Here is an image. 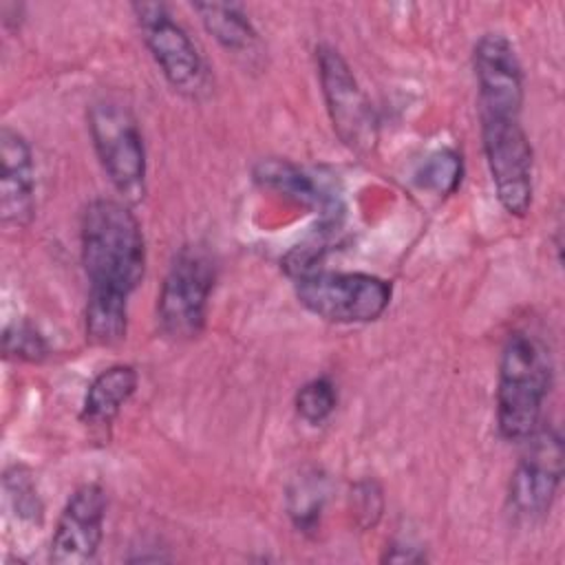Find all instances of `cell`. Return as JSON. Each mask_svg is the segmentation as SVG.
Instances as JSON below:
<instances>
[{
  "instance_id": "obj_1",
  "label": "cell",
  "mask_w": 565,
  "mask_h": 565,
  "mask_svg": "<svg viewBox=\"0 0 565 565\" xmlns=\"http://www.w3.org/2000/svg\"><path fill=\"white\" fill-rule=\"evenodd\" d=\"M79 245L88 278L86 300L128 302L146 274V241L128 203L90 201L82 212Z\"/></svg>"
},
{
  "instance_id": "obj_2",
  "label": "cell",
  "mask_w": 565,
  "mask_h": 565,
  "mask_svg": "<svg viewBox=\"0 0 565 565\" xmlns=\"http://www.w3.org/2000/svg\"><path fill=\"white\" fill-rule=\"evenodd\" d=\"M552 375V355L539 335L519 329L505 338L497 375V428L503 439L525 441L541 426Z\"/></svg>"
},
{
  "instance_id": "obj_3",
  "label": "cell",
  "mask_w": 565,
  "mask_h": 565,
  "mask_svg": "<svg viewBox=\"0 0 565 565\" xmlns=\"http://www.w3.org/2000/svg\"><path fill=\"white\" fill-rule=\"evenodd\" d=\"M95 154L124 203H139L146 194V143L141 128L121 102L102 97L86 113Z\"/></svg>"
},
{
  "instance_id": "obj_4",
  "label": "cell",
  "mask_w": 565,
  "mask_h": 565,
  "mask_svg": "<svg viewBox=\"0 0 565 565\" xmlns=\"http://www.w3.org/2000/svg\"><path fill=\"white\" fill-rule=\"evenodd\" d=\"M296 298L313 316L335 324L377 320L391 305L393 285L364 271L316 269L296 278Z\"/></svg>"
},
{
  "instance_id": "obj_5",
  "label": "cell",
  "mask_w": 565,
  "mask_h": 565,
  "mask_svg": "<svg viewBox=\"0 0 565 565\" xmlns=\"http://www.w3.org/2000/svg\"><path fill=\"white\" fill-rule=\"evenodd\" d=\"M216 280L212 256L203 247H181L157 296V322L172 340H192L205 327Z\"/></svg>"
},
{
  "instance_id": "obj_6",
  "label": "cell",
  "mask_w": 565,
  "mask_h": 565,
  "mask_svg": "<svg viewBox=\"0 0 565 565\" xmlns=\"http://www.w3.org/2000/svg\"><path fill=\"white\" fill-rule=\"evenodd\" d=\"M481 146L501 207L525 216L534 194V152L521 117L481 115Z\"/></svg>"
},
{
  "instance_id": "obj_7",
  "label": "cell",
  "mask_w": 565,
  "mask_h": 565,
  "mask_svg": "<svg viewBox=\"0 0 565 565\" xmlns=\"http://www.w3.org/2000/svg\"><path fill=\"white\" fill-rule=\"evenodd\" d=\"M316 68L333 132L351 152H371L377 143V119L349 62L335 46L318 44Z\"/></svg>"
},
{
  "instance_id": "obj_8",
  "label": "cell",
  "mask_w": 565,
  "mask_h": 565,
  "mask_svg": "<svg viewBox=\"0 0 565 565\" xmlns=\"http://www.w3.org/2000/svg\"><path fill=\"white\" fill-rule=\"evenodd\" d=\"M132 13L166 82L181 95L199 97L207 88V66L183 24L163 2H135Z\"/></svg>"
},
{
  "instance_id": "obj_9",
  "label": "cell",
  "mask_w": 565,
  "mask_h": 565,
  "mask_svg": "<svg viewBox=\"0 0 565 565\" xmlns=\"http://www.w3.org/2000/svg\"><path fill=\"white\" fill-rule=\"evenodd\" d=\"M563 437L554 426H539L525 439L508 488V499L516 516L525 521L543 519L563 479Z\"/></svg>"
},
{
  "instance_id": "obj_10",
  "label": "cell",
  "mask_w": 565,
  "mask_h": 565,
  "mask_svg": "<svg viewBox=\"0 0 565 565\" xmlns=\"http://www.w3.org/2000/svg\"><path fill=\"white\" fill-rule=\"evenodd\" d=\"M479 117H521L525 82L514 44L503 33H483L472 51Z\"/></svg>"
},
{
  "instance_id": "obj_11",
  "label": "cell",
  "mask_w": 565,
  "mask_h": 565,
  "mask_svg": "<svg viewBox=\"0 0 565 565\" xmlns=\"http://www.w3.org/2000/svg\"><path fill=\"white\" fill-rule=\"evenodd\" d=\"M108 499L99 483L79 486L64 503L49 547L55 565H86L95 561L106 521Z\"/></svg>"
},
{
  "instance_id": "obj_12",
  "label": "cell",
  "mask_w": 565,
  "mask_h": 565,
  "mask_svg": "<svg viewBox=\"0 0 565 565\" xmlns=\"http://www.w3.org/2000/svg\"><path fill=\"white\" fill-rule=\"evenodd\" d=\"M35 216V161L29 141L11 126L0 130V218L26 227Z\"/></svg>"
},
{
  "instance_id": "obj_13",
  "label": "cell",
  "mask_w": 565,
  "mask_h": 565,
  "mask_svg": "<svg viewBox=\"0 0 565 565\" xmlns=\"http://www.w3.org/2000/svg\"><path fill=\"white\" fill-rule=\"evenodd\" d=\"M252 174L263 190L276 192L287 201L302 205L307 210H316L320 214V221L342 218L340 199L309 170L300 168L289 159H280V157L260 159L254 166Z\"/></svg>"
},
{
  "instance_id": "obj_14",
  "label": "cell",
  "mask_w": 565,
  "mask_h": 565,
  "mask_svg": "<svg viewBox=\"0 0 565 565\" xmlns=\"http://www.w3.org/2000/svg\"><path fill=\"white\" fill-rule=\"evenodd\" d=\"M139 373L130 364H113L97 373L82 402V422L88 426H108L135 395Z\"/></svg>"
},
{
  "instance_id": "obj_15",
  "label": "cell",
  "mask_w": 565,
  "mask_h": 565,
  "mask_svg": "<svg viewBox=\"0 0 565 565\" xmlns=\"http://www.w3.org/2000/svg\"><path fill=\"white\" fill-rule=\"evenodd\" d=\"M205 31L232 55L252 60L260 53V38L241 4L196 2L192 4Z\"/></svg>"
},
{
  "instance_id": "obj_16",
  "label": "cell",
  "mask_w": 565,
  "mask_h": 565,
  "mask_svg": "<svg viewBox=\"0 0 565 565\" xmlns=\"http://www.w3.org/2000/svg\"><path fill=\"white\" fill-rule=\"evenodd\" d=\"M329 499V477L320 468L300 470L287 488V514L302 534H316Z\"/></svg>"
},
{
  "instance_id": "obj_17",
  "label": "cell",
  "mask_w": 565,
  "mask_h": 565,
  "mask_svg": "<svg viewBox=\"0 0 565 565\" xmlns=\"http://www.w3.org/2000/svg\"><path fill=\"white\" fill-rule=\"evenodd\" d=\"M461 177H463L461 157L455 150L444 148L424 159V163L415 174V183L435 196H450L461 185Z\"/></svg>"
},
{
  "instance_id": "obj_18",
  "label": "cell",
  "mask_w": 565,
  "mask_h": 565,
  "mask_svg": "<svg viewBox=\"0 0 565 565\" xmlns=\"http://www.w3.org/2000/svg\"><path fill=\"white\" fill-rule=\"evenodd\" d=\"M2 488H4V497L7 503L11 508V512L31 525H40L42 516H44V505L38 492V486L33 481V475L29 468L24 466H11L4 470V479H2Z\"/></svg>"
},
{
  "instance_id": "obj_19",
  "label": "cell",
  "mask_w": 565,
  "mask_h": 565,
  "mask_svg": "<svg viewBox=\"0 0 565 565\" xmlns=\"http://www.w3.org/2000/svg\"><path fill=\"white\" fill-rule=\"evenodd\" d=\"M296 413L311 426H320L331 417L338 404L335 386L329 377H313L305 382L296 393Z\"/></svg>"
},
{
  "instance_id": "obj_20",
  "label": "cell",
  "mask_w": 565,
  "mask_h": 565,
  "mask_svg": "<svg viewBox=\"0 0 565 565\" xmlns=\"http://www.w3.org/2000/svg\"><path fill=\"white\" fill-rule=\"evenodd\" d=\"M2 351L7 358L38 362V360L46 358L49 344H46L44 335L31 322L22 320V322H13V324L4 327Z\"/></svg>"
},
{
  "instance_id": "obj_21",
  "label": "cell",
  "mask_w": 565,
  "mask_h": 565,
  "mask_svg": "<svg viewBox=\"0 0 565 565\" xmlns=\"http://www.w3.org/2000/svg\"><path fill=\"white\" fill-rule=\"evenodd\" d=\"M351 510L355 523L364 530L375 527L384 512V494L375 479H362L351 490Z\"/></svg>"
},
{
  "instance_id": "obj_22",
  "label": "cell",
  "mask_w": 565,
  "mask_h": 565,
  "mask_svg": "<svg viewBox=\"0 0 565 565\" xmlns=\"http://www.w3.org/2000/svg\"><path fill=\"white\" fill-rule=\"evenodd\" d=\"M382 561H388V563H424L426 552H424V547L413 545L411 541H395V543H391V547H386V554L382 556Z\"/></svg>"
}]
</instances>
